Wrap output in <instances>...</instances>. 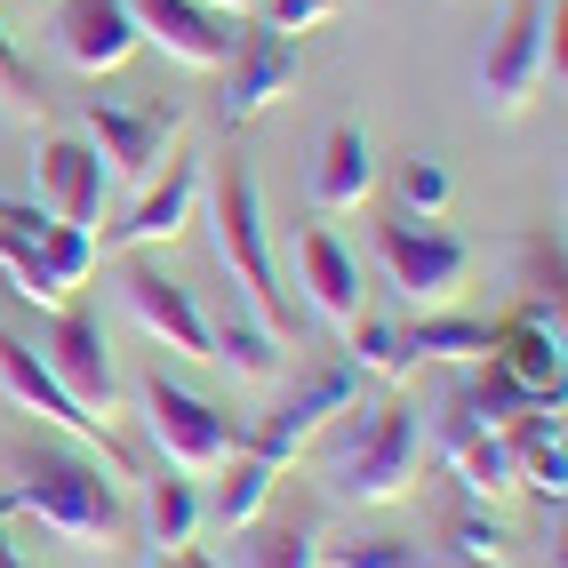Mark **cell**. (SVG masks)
I'll return each mask as SVG.
<instances>
[{"mask_svg": "<svg viewBox=\"0 0 568 568\" xmlns=\"http://www.w3.org/2000/svg\"><path fill=\"white\" fill-rule=\"evenodd\" d=\"M57 49L81 72H121L144 49L136 9L129 0H57Z\"/></svg>", "mask_w": 568, "mask_h": 568, "instance_id": "cell-16", "label": "cell"}, {"mask_svg": "<svg viewBox=\"0 0 568 568\" xmlns=\"http://www.w3.org/2000/svg\"><path fill=\"white\" fill-rule=\"evenodd\" d=\"M416 465H425V425L408 400H376L328 440V488L345 505H400L416 488Z\"/></svg>", "mask_w": 568, "mask_h": 568, "instance_id": "cell-3", "label": "cell"}, {"mask_svg": "<svg viewBox=\"0 0 568 568\" xmlns=\"http://www.w3.org/2000/svg\"><path fill=\"white\" fill-rule=\"evenodd\" d=\"M0 112H9V121H32V112H41V89H32V72H24L9 32H0Z\"/></svg>", "mask_w": 568, "mask_h": 568, "instance_id": "cell-31", "label": "cell"}, {"mask_svg": "<svg viewBox=\"0 0 568 568\" xmlns=\"http://www.w3.org/2000/svg\"><path fill=\"white\" fill-rule=\"evenodd\" d=\"M321 560H328V568H425V552H416L408 537H361V545H328Z\"/></svg>", "mask_w": 568, "mask_h": 568, "instance_id": "cell-29", "label": "cell"}, {"mask_svg": "<svg viewBox=\"0 0 568 568\" xmlns=\"http://www.w3.org/2000/svg\"><path fill=\"white\" fill-rule=\"evenodd\" d=\"M41 361H49V376L81 400L97 425L112 416V400H121V376H112V353H104V321L97 313H57V328H49V345H41Z\"/></svg>", "mask_w": 568, "mask_h": 568, "instance_id": "cell-13", "label": "cell"}, {"mask_svg": "<svg viewBox=\"0 0 568 568\" xmlns=\"http://www.w3.org/2000/svg\"><path fill=\"white\" fill-rule=\"evenodd\" d=\"M209 9H224V17H256V0H209Z\"/></svg>", "mask_w": 568, "mask_h": 568, "instance_id": "cell-36", "label": "cell"}, {"mask_svg": "<svg viewBox=\"0 0 568 568\" xmlns=\"http://www.w3.org/2000/svg\"><path fill=\"white\" fill-rule=\"evenodd\" d=\"M448 473L465 480V497H505V488H520V465H513V440L505 425H480L457 457H448Z\"/></svg>", "mask_w": 568, "mask_h": 568, "instance_id": "cell-26", "label": "cell"}, {"mask_svg": "<svg viewBox=\"0 0 568 568\" xmlns=\"http://www.w3.org/2000/svg\"><path fill=\"white\" fill-rule=\"evenodd\" d=\"M209 480H216V505H201V513L224 528V537H233V528H248L264 505H273V480H281V465H264L256 448H233V457H224Z\"/></svg>", "mask_w": 568, "mask_h": 568, "instance_id": "cell-22", "label": "cell"}, {"mask_svg": "<svg viewBox=\"0 0 568 568\" xmlns=\"http://www.w3.org/2000/svg\"><path fill=\"white\" fill-rule=\"evenodd\" d=\"M0 385H9V400H17L24 416H41V425H57V433H81V440H104V448H112V433L57 385L49 361H41V345H24L17 328H0Z\"/></svg>", "mask_w": 568, "mask_h": 568, "instance_id": "cell-15", "label": "cell"}, {"mask_svg": "<svg viewBox=\"0 0 568 568\" xmlns=\"http://www.w3.org/2000/svg\"><path fill=\"white\" fill-rule=\"evenodd\" d=\"M201 193H209V224H216V264H224V281H233L241 313H256L288 345V336H296V305L273 281V241H264V209H256L248 161H216Z\"/></svg>", "mask_w": 568, "mask_h": 568, "instance_id": "cell-2", "label": "cell"}, {"mask_svg": "<svg viewBox=\"0 0 568 568\" xmlns=\"http://www.w3.org/2000/svg\"><path fill=\"white\" fill-rule=\"evenodd\" d=\"M296 89V41L288 32H273L264 17H248L241 24V41H233V57H224V97H216V112H224V129H248L273 97H288Z\"/></svg>", "mask_w": 568, "mask_h": 568, "instance_id": "cell-8", "label": "cell"}, {"mask_svg": "<svg viewBox=\"0 0 568 568\" xmlns=\"http://www.w3.org/2000/svg\"><path fill=\"white\" fill-rule=\"evenodd\" d=\"M201 184H209V169L193 153H169L153 184H136V209L121 224H104V248H161V241H176L184 224H193V209H201Z\"/></svg>", "mask_w": 568, "mask_h": 568, "instance_id": "cell-12", "label": "cell"}, {"mask_svg": "<svg viewBox=\"0 0 568 568\" xmlns=\"http://www.w3.org/2000/svg\"><path fill=\"white\" fill-rule=\"evenodd\" d=\"M457 568H497V560H457Z\"/></svg>", "mask_w": 568, "mask_h": 568, "instance_id": "cell-37", "label": "cell"}, {"mask_svg": "<svg viewBox=\"0 0 568 568\" xmlns=\"http://www.w3.org/2000/svg\"><path fill=\"white\" fill-rule=\"evenodd\" d=\"M505 545H513V537H505L488 513H457V520H448V552H457V560H497Z\"/></svg>", "mask_w": 568, "mask_h": 568, "instance_id": "cell-32", "label": "cell"}, {"mask_svg": "<svg viewBox=\"0 0 568 568\" xmlns=\"http://www.w3.org/2000/svg\"><path fill=\"white\" fill-rule=\"evenodd\" d=\"M0 497H9V513H32L81 552H112L129 537V488L104 480V465L89 457H24Z\"/></svg>", "mask_w": 568, "mask_h": 568, "instance_id": "cell-1", "label": "cell"}, {"mask_svg": "<svg viewBox=\"0 0 568 568\" xmlns=\"http://www.w3.org/2000/svg\"><path fill=\"white\" fill-rule=\"evenodd\" d=\"M408 345H416V361H488V345H497V321L425 313V321H408Z\"/></svg>", "mask_w": 568, "mask_h": 568, "instance_id": "cell-25", "label": "cell"}, {"mask_svg": "<svg viewBox=\"0 0 568 568\" xmlns=\"http://www.w3.org/2000/svg\"><path fill=\"white\" fill-rule=\"evenodd\" d=\"M41 264H49V281L72 296V288L97 273V233H81V224H57V216H49V233H41Z\"/></svg>", "mask_w": 568, "mask_h": 568, "instance_id": "cell-28", "label": "cell"}, {"mask_svg": "<svg viewBox=\"0 0 568 568\" xmlns=\"http://www.w3.org/2000/svg\"><path fill=\"white\" fill-rule=\"evenodd\" d=\"M345 0H256V17L273 24V32H313V24H328Z\"/></svg>", "mask_w": 568, "mask_h": 568, "instance_id": "cell-33", "label": "cell"}, {"mask_svg": "<svg viewBox=\"0 0 568 568\" xmlns=\"http://www.w3.org/2000/svg\"><path fill=\"white\" fill-rule=\"evenodd\" d=\"M209 361L233 376V385H273L281 376V336L264 328L256 313H224V321H209Z\"/></svg>", "mask_w": 568, "mask_h": 568, "instance_id": "cell-21", "label": "cell"}, {"mask_svg": "<svg viewBox=\"0 0 568 568\" xmlns=\"http://www.w3.org/2000/svg\"><path fill=\"white\" fill-rule=\"evenodd\" d=\"M176 121L184 112L176 104H112V97H97L89 104V144L104 153V176H112V193H136V184H153L161 176V161H169V144H176Z\"/></svg>", "mask_w": 568, "mask_h": 568, "instance_id": "cell-7", "label": "cell"}, {"mask_svg": "<svg viewBox=\"0 0 568 568\" xmlns=\"http://www.w3.org/2000/svg\"><path fill=\"white\" fill-rule=\"evenodd\" d=\"M0 560H9V545H0Z\"/></svg>", "mask_w": 568, "mask_h": 568, "instance_id": "cell-40", "label": "cell"}, {"mask_svg": "<svg viewBox=\"0 0 568 568\" xmlns=\"http://www.w3.org/2000/svg\"><path fill=\"white\" fill-rule=\"evenodd\" d=\"M545 81L560 89V0H505V24L480 57V104L520 112Z\"/></svg>", "mask_w": 568, "mask_h": 568, "instance_id": "cell-4", "label": "cell"}, {"mask_svg": "<svg viewBox=\"0 0 568 568\" xmlns=\"http://www.w3.org/2000/svg\"><path fill=\"white\" fill-rule=\"evenodd\" d=\"M0 273L17 281L24 305H64V288L49 281V264H41V233H9V224H0Z\"/></svg>", "mask_w": 568, "mask_h": 568, "instance_id": "cell-27", "label": "cell"}, {"mask_svg": "<svg viewBox=\"0 0 568 568\" xmlns=\"http://www.w3.org/2000/svg\"><path fill=\"white\" fill-rule=\"evenodd\" d=\"M193 528H201V488L193 480H184V473L144 480V545L176 552V545H193Z\"/></svg>", "mask_w": 568, "mask_h": 568, "instance_id": "cell-24", "label": "cell"}, {"mask_svg": "<svg viewBox=\"0 0 568 568\" xmlns=\"http://www.w3.org/2000/svg\"><path fill=\"white\" fill-rule=\"evenodd\" d=\"M361 385H368V376L353 368V361H328L321 376H313V385L305 393H296L288 408H273V416H264V425L256 433H241V448H256V457L264 465H296V448H305L321 425H328V416H345V408H361Z\"/></svg>", "mask_w": 568, "mask_h": 568, "instance_id": "cell-9", "label": "cell"}, {"mask_svg": "<svg viewBox=\"0 0 568 568\" xmlns=\"http://www.w3.org/2000/svg\"><path fill=\"white\" fill-rule=\"evenodd\" d=\"M0 513H9V497H0Z\"/></svg>", "mask_w": 568, "mask_h": 568, "instance_id": "cell-39", "label": "cell"}, {"mask_svg": "<svg viewBox=\"0 0 568 568\" xmlns=\"http://www.w3.org/2000/svg\"><path fill=\"white\" fill-rule=\"evenodd\" d=\"M368 193H376V144H368L361 121H336L321 136V153H313V209L321 216H345Z\"/></svg>", "mask_w": 568, "mask_h": 568, "instance_id": "cell-19", "label": "cell"}, {"mask_svg": "<svg viewBox=\"0 0 568 568\" xmlns=\"http://www.w3.org/2000/svg\"><path fill=\"white\" fill-rule=\"evenodd\" d=\"M32 184H41V209L57 224H81V233H97L104 209H112V176H104V153L89 136H41Z\"/></svg>", "mask_w": 568, "mask_h": 568, "instance_id": "cell-10", "label": "cell"}, {"mask_svg": "<svg viewBox=\"0 0 568 568\" xmlns=\"http://www.w3.org/2000/svg\"><path fill=\"white\" fill-rule=\"evenodd\" d=\"M376 256H385L393 288L408 296V305H425V313H440L448 296L465 288V264H473V248H465L457 233H440L433 216H393V224H376Z\"/></svg>", "mask_w": 568, "mask_h": 568, "instance_id": "cell-6", "label": "cell"}, {"mask_svg": "<svg viewBox=\"0 0 568 568\" xmlns=\"http://www.w3.org/2000/svg\"><path fill=\"white\" fill-rule=\"evenodd\" d=\"M296 288H305V305L328 321V328H345L353 313H361V264H353V248L328 233V224H296Z\"/></svg>", "mask_w": 568, "mask_h": 568, "instance_id": "cell-18", "label": "cell"}, {"mask_svg": "<svg viewBox=\"0 0 568 568\" xmlns=\"http://www.w3.org/2000/svg\"><path fill=\"white\" fill-rule=\"evenodd\" d=\"M0 568H24V560H0Z\"/></svg>", "mask_w": 568, "mask_h": 568, "instance_id": "cell-38", "label": "cell"}, {"mask_svg": "<svg viewBox=\"0 0 568 568\" xmlns=\"http://www.w3.org/2000/svg\"><path fill=\"white\" fill-rule=\"evenodd\" d=\"M0 224H9V233H49V209H41V201H9V193H0Z\"/></svg>", "mask_w": 568, "mask_h": 568, "instance_id": "cell-34", "label": "cell"}, {"mask_svg": "<svg viewBox=\"0 0 568 568\" xmlns=\"http://www.w3.org/2000/svg\"><path fill=\"white\" fill-rule=\"evenodd\" d=\"M129 9H136L144 41H153L169 64H184V72H224V57L241 41V24L224 9H209V0H129Z\"/></svg>", "mask_w": 568, "mask_h": 568, "instance_id": "cell-11", "label": "cell"}, {"mask_svg": "<svg viewBox=\"0 0 568 568\" xmlns=\"http://www.w3.org/2000/svg\"><path fill=\"white\" fill-rule=\"evenodd\" d=\"M345 361H353L361 376H385V385H400V376L416 368L408 321H385V313H353V321H345Z\"/></svg>", "mask_w": 568, "mask_h": 568, "instance_id": "cell-23", "label": "cell"}, {"mask_svg": "<svg viewBox=\"0 0 568 568\" xmlns=\"http://www.w3.org/2000/svg\"><path fill=\"white\" fill-rule=\"evenodd\" d=\"M136 400H144V425H153L161 457H169L184 480H209V473L241 448V425H233V416H224L216 400H201V393L169 385V376H144Z\"/></svg>", "mask_w": 568, "mask_h": 568, "instance_id": "cell-5", "label": "cell"}, {"mask_svg": "<svg viewBox=\"0 0 568 568\" xmlns=\"http://www.w3.org/2000/svg\"><path fill=\"white\" fill-rule=\"evenodd\" d=\"M400 201H408V216H440L448 209V169L433 153H408L400 161Z\"/></svg>", "mask_w": 568, "mask_h": 568, "instance_id": "cell-30", "label": "cell"}, {"mask_svg": "<svg viewBox=\"0 0 568 568\" xmlns=\"http://www.w3.org/2000/svg\"><path fill=\"white\" fill-rule=\"evenodd\" d=\"M153 568H216L201 545H176V552H153Z\"/></svg>", "mask_w": 568, "mask_h": 568, "instance_id": "cell-35", "label": "cell"}, {"mask_svg": "<svg viewBox=\"0 0 568 568\" xmlns=\"http://www.w3.org/2000/svg\"><path fill=\"white\" fill-rule=\"evenodd\" d=\"M216 568H321V528L313 513H256L248 528H233V552Z\"/></svg>", "mask_w": 568, "mask_h": 568, "instance_id": "cell-20", "label": "cell"}, {"mask_svg": "<svg viewBox=\"0 0 568 568\" xmlns=\"http://www.w3.org/2000/svg\"><path fill=\"white\" fill-rule=\"evenodd\" d=\"M488 368H505L528 400H560V305H528L513 321H497V345H488Z\"/></svg>", "mask_w": 568, "mask_h": 568, "instance_id": "cell-14", "label": "cell"}, {"mask_svg": "<svg viewBox=\"0 0 568 568\" xmlns=\"http://www.w3.org/2000/svg\"><path fill=\"white\" fill-rule=\"evenodd\" d=\"M121 296H129V313L144 321V328H153L161 336V345L169 353H184V361H209V313L193 305V296H184L169 273H161V264H129V273H121Z\"/></svg>", "mask_w": 568, "mask_h": 568, "instance_id": "cell-17", "label": "cell"}]
</instances>
